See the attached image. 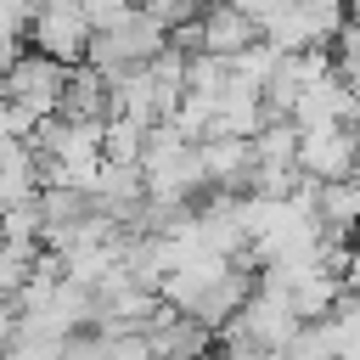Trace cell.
Listing matches in <instances>:
<instances>
[{
    "label": "cell",
    "instance_id": "277c9868",
    "mask_svg": "<svg viewBox=\"0 0 360 360\" xmlns=\"http://www.w3.org/2000/svg\"><path fill=\"white\" fill-rule=\"evenodd\" d=\"M90 17H84V0H39L34 6V22H28V45L79 68L84 51H90Z\"/></svg>",
    "mask_w": 360,
    "mask_h": 360
},
{
    "label": "cell",
    "instance_id": "ba28073f",
    "mask_svg": "<svg viewBox=\"0 0 360 360\" xmlns=\"http://www.w3.org/2000/svg\"><path fill=\"white\" fill-rule=\"evenodd\" d=\"M197 28H202V51L225 56V62H236L248 45H259V22L248 11H236L231 0H208L202 17H197Z\"/></svg>",
    "mask_w": 360,
    "mask_h": 360
},
{
    "label": "cell",
    "instance_id": "9a60e30c",
    "mask_svg": "<svg viewBox=\"0 0 360 360\" xmlns=\"http://www.w3.org/2000/svg\"><path fill=\"white\" fill-rule=\"evenodd\" d=\"M34 6L28 0H0V39H28Z\"/></svg>",
    "mask_w": 360,
    "mask_h": 360
},
{
    "label": "cell",
    "instance_id": "30bf717a",
    "mask_svg": "<svg viewBox=\"0 0 360 360\" xmlns=\"http://www.w3.org/2000/svg\"><path fill=\"white\" fill-rule=\"evenodd\" d=\"M146 135H152V129H141V124H129V118H107V129H101V158H107V163H141V158H146Z\"/></svg>",
    "mask_w": 360,
    "mask_h": 360
},
{
    "label": "cell",
    "instance_id": "3957f363",
    "mask_svg": "<svg viewBox=\"0 0 360 360\" xmlns=\"http://www.w3.org/2000/svg\"><path fill=\"white\" fill-rule=\"evenodd\" d=\"M292 197H298V208L309 214L315 236H326V242H360V174L304 180Z\"/></svg>",
    "mask_w": 360,
    "mask_h": 360
},
{
    "label": "cell",
    "instance_id": "7c38bea8",
    "mask_svg": "<svg viewBox=\"0 0 360 360\" xmlns=\"http://www.w3.org/2000/svg\"><path fill=\"white\" fill-rule=\"evenodd\" d=\"M202 6H208V0H152L146 11H152V17H158V22L169 28V34H174V28L197 22V17H202Z\"/></svg>",
    "mask_w": 360,
    "mask_h": 360
},
{
    "label": "cell",
    "instance_id": "8fae6325",
    "mask_svg": "<svg viewBox=\"0 0 360 360\" xmlns=\"http://www.w3.org/2000/svg\"><path fill=\"white\" fill-rule=\"evenodd\" d=\"M0 354H6V360H62V338H51V332H39V326H22Z\"/></svg>",
    "mask_w": 360,
    "mask_h": 360
},
{
    "label": "cell",
    "instance_id": "6da1fadb",
    "mask_svg": "<svg viewBox=\"0 0 360 360\" xmlns=\"http://www.w3.org/2000/svg\"><path fill=\"white\" fill-rule=\"evenodd\" d=\"M158 51H169V28H163L146 6H129L118 22H107V28L90 34L84 62H90L101 79H118V73H129V68H146Z\"/></svg>",
    "mask_w": 360,
    "mask_h": 360
},
{
    "label": "cell",
    "instance_id": "4fadbf2b",
    "mask_svg": "<svg viewBox=\"0 0 360 360\" xmlns=\"http://www.w3.org/2000/svg\"><path fill=\"white\" fill-rule=\"evenodd\" d=\"M62 360H107V332L84 326V332L62 338Z\"/></svg>",
    "mask_w": 360,
    "mask_h": 360
},
{
    "label": "cell",
    "instance_id": "7a4b0ae2",
    "mask_svg": "<svg viewBox=\"0 0 360 360\" xmlns=\"http://www.w3.org/2000/svg\"><path fill=\"white\" fill-rule=\"evenodd\" d=\"M68 62H56V56H45V51H22L11 68H6V96H11V107L28 118V124H39V118H51L56 107H62V90H68Z\"/></svg>",
    "mask_w": 360,
    "mask_h": 360
},
{
    "label": "cell",
    "instance_id": "ac0fdd59",
    "mask_svg": "<svg viewBox=\"0 0 360 360\" xmlns=\"http://www.w3.org/2000/svg\"><path fill=\"white\" fill-rule=\"evenodd\" d=\"M208 360H219V354H208Z\"/></svg>",
    "mask_w": 360,
    "mask_h": 360
},
{
    "label": "cell",
    "instance_id": "52a82bcc",
    "mask_svg": "<svg viewBox=\"0 0 360 360\" xmlns=\"http://www.w3.org/2000/svg\"><path fill=\"white\" fill-rule=\"evenodd\" d=\"M39 225H45V248H62L79 225L96 219V202H90V186H39Z\"/></svg>",
    "mask_w": 360,
    "mask_h": 360
},
{
    "label": "cell",
    "instance_id": "e0dca14e",
    "mask_svg": "<svg viewBox=\"0 0 360 360\" xmlns=\"http://www.w3.org/2000/svg\"><path fill=\"white\" fill-rule=\"evenodd\" d=\"M129 6H135V0H84V17H90V28H107V22H118Z\"/></svg>",
    "mask_w": 360,
    "mask_h": 360
},
{
    "label": "cell",
    "instance_id": "d6986e66",
    "mask_svg": "<svg viewBox=\"0 0 360 360\" xmlns=\"http://www.w3.org/2000/svg\"><path fill=\"white\" fill-rule=\"evenodd\" d=\"M0 360H6V354H0Z\"/></svg>",
    "mask_w": 360,
    "mask_h": 360
},
{
    "label": "cell",
    "instance_id": "8992f818",
    "mask_svg": "<svg viewBox=\"0 0 360 360\" xmlns=\"http://www.w3.org/2000/svg\"><path fill=\"white\" fill-rule=\"evenodd\" d=\"M146 343H152V360H208L219 349V332L202 326L197 315L163 304L152 321H146Z\"/></svg>",
    "mask_w": 360,
    "mask_h": 360
},
{
    "label": "cell",
    "instance_id": "5b68a950",
    "mask_svg": "<svg viewBox=\"0 0 360 360\" xmlns=\"http://www.w3.org/2000/svg\"><path fill=\"white\" fill-rule=\"evenodd\" d=\"M298 174H304V180H343V174H360V124L298 129Z\"/></svg>",
    "mask_w": 360,
    "mask_h": 360
},
{
    "label": "cell",
    "instance_id": "2e32d148",
    "mask_svg": "<svg viewBox=\"0 0 360 360\" xmlns=\"http://www.w3.org/2000/svg\"><path fill=\"white\" fill-rule=\"evenodd\" d=\"M231 6H236V11H248V17L259 22V34H264V28H270V22H276L292 0H231Z\"/></svg>",
    "mask_w": 360,
    "mask_h": 360
},
{
    "label": "cell",
    "instance_id": "5bb4252c",
    "mask_svg": "<svg viewBox=\"0 0 360 360\" xmlns=\"http://www.w3.org/2000/svg\"><path fill=\"white\" fill-rule=\"evenodd\" d=\"M107 360H152L146 332H107Z\"/></svg>",
    "mask_w": 360,
    "mask_h": 360
},
{
    "label": "cell",
    "instance_id": "9c48e42d",
    "mask_svg": "<svg viewBox=\"0 0 360 360\" xmlns=\"http://www.w3.org/2000/svg\"><path fill=\"white\" fill-rule=\"evenodd\" d=\"M62 118H73V124H107L112 118V84L90 68V62H79L73 73H68V90H62V107H56Z\"/></svg>",
    "mask_w": 360,
    "mask_h": 360
}]
</instances>
